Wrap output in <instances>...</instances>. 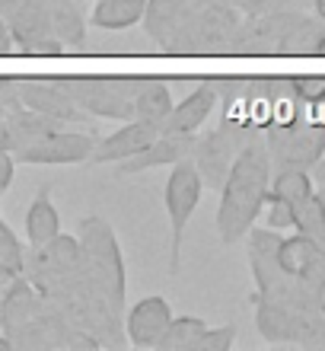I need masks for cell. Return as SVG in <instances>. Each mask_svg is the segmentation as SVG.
Returning <instances> with one entry per match:
<instances>
[{
	"label": "cell",
	"instance_id": "obj_27",
	"mask_svg": "<svg viewBox=\"0 0 325 351\" xmlns=\"http://www.w3.org/2000/svg\"><path fill=\"white\" fill-rule=\"evenodd\" d=\"M230 3L239 10V16H268L284 10L290 0H230Z\"/></svg>",
	"mask_w": 325,
	"mask_h": 351
},
{
	"label": "cell",
	"instance_id": "obj_32",
	"mask_svg": "<svg viewBox=\"0 0 325 351\" xmlns=\"http://www.w3.org/2000/svg\"><path fill=\"white\" fill-rule=\"evenodd\" d=\"M19 0H0V16H10V10L16 7Z\"/></svg>",
	"mask_w": 325,
	"mask_h": 351
},
{
	"label": "cell",
	"instance_id": "obj_7",
	"mask_svg": "<svg viewBox=\"0 0 325 351\" xmlns=\"http://www.w3.org/2000/svg\"><path fill=\"white\" fill-rule=\"evenodd\" d=\"M93 134H83V131H67V128H51L38 138L26 141L13 147V160L16 163H32V167H70V163H83L90 160L96 147Z\"/></svg>",
	"mask_w": 325,
	"mask_h": 351
},
{
	"label": "cell",
	"instance_id": "obj_31",
	"mask_svg": "<svg viewBox=\"0 0 325 351\" xmlns=\"http://www.w3.org/2000/svg\"><path fill=\"white\" fill-rule=\"evenodd\" d=\"M313 300H316V310L325 316V278H322V281H319V287H316V297H313Z\"/></svg>",
	"mask_w": 325,
	"mask_h": 351
},
{
	"label": "cell",
	"instance_id": "obj_4",
	"mask_svg": "<svg viewBox=\"0 0 325 351\" xmlns=\"http://www.w3.org/2000/svg\"><path fill=\"white\" fill-rule=\"evenodd\" d=\"M201 192H205V182H201L192 157L169 167L163 202H166V214H169V275L172 278L179 275V265H182V240H185L192 214L201 204Z\"/></svg>",
	"mask_w": 325,
	"mask_h": 351
},
{
	"label": "cell",
	"instance_id": "obj_9",
	"mask_svg": "<svg viewBox=\"0 0 325 351\" xmlns=\"http://www.w3.org/2000/svg\"><path fill=\"white\" fill-rule=\"evenodd\" d=\"M13 93L23 106L36 112H45L57 121H77L83 119L80 106L74 102V93L67 86V77H51V80H10Z\"/></svg>",
	"mask_w": 325,
	"mask_h": 351
},
{
	"label": "cell",
	"instance_id": "obj_21",
	"mask_svg": "<svg viewBox=\"0 0 325 351\" xmlns=\"http://www.w3.org/2000/svg\"><path fill=\"white\" fill-rule=\"evenodd\" d=\"M144 7H147V0H96L90 19L96 29L121 32V29L138 26L144 19Z\"/></svg>",
	"mask_w": 325,
	"mask_h": 351
},
{
	"label": "cell",
	"instance_id": "obj_33",
	"mask_svg": "<svg viewBox=\"0 0 325 351\" xmlns=\"http://www.w3.org/2000/svg\"><path fill=\"white\" fill-rule=\"evenodd\" d=\"M13 345H10V339H7V332H0V351H10Z\"/></svg>",
	"mask_w": 325,
	"mask_h": 351
},
{
	"label": "cell",
	"instance_id": "obj_23",
	"mask_svg": "<svg viewBox=\"0 0 325 351\" xmlns=\"http://www.w3.org/2000/svg\"><path fill=\"white\" fill-rule=\"evenodd\" d=\"M233 342H236V326H207L195 339L192 351H230Z\"/></svg>",
	"mask_w": 325,
	"mask_h": 351
},
{
	"label": "cell",
	"instance_id": "obj_30",
	"mask_svg": "<svg viewBox=\"0 0 325 351\" xmlns=\"http://www.w3.org/2000/svg\"><path fill=\"white\" fill-rule=\"evenodd\" d=\"M13 51V36H10L7 16H0V55H10Z\"/></svg>",
	"mask_w": 325,
	"mask_h": 351
},
{
	"label": "cell",
	"instance_id": "obj_11",
	"mask_svg": "<svg viewBox=\"0 0 325 351\" xmlns=\"http://www.w3.org/2000/svg\"><path fill=\"white\" fill-rule=\"evenodd\" d=\"M217 99L220 96H217L214 80H198V84H192V90L182 99L172 102L169 115L159 121V131L163 134H198L201 125L211 119Z\"/></svg>",
	"mask_w": 325,
	"mask_h": 351
},
{
	"label": "cell",
	"instance_id": "obj_1",
	"mask_svg": "<svg viewBox=\"0 0 325 351\" xmlns=\"http://www.w3.org/2000/svg\"><path fill=\"white\" fill-rule=\"evenodd\" d=\"M271 185V154L261 141H246L223 179L217 204V233L223 243H239L265 208Z\"/></svg>",
	"mask_w": 325,
	"mask_h": 351
},
{
	"label": "cell",
	"instance_id": "obj_13",
	"mask_svg": "<svg viewBox=\"0 0 325 351\" xmlns=\"http://www.w3.org/2000/svg\"><path fill=\"white\" fill-rule=\"evenodd\" d=\"M172 310H169L166 297H144L128 310L125 316V332L134 348H157L163 332H166Z\"/></svg>",
	"mask_w": 325,
	"mask_h": 351
},
{
	"label": "cell",
	"instance_id": "obj_38",
	"mask_svg": "<svg viewBox=\"0 0 325 351\" xmlns=\"http://www.w3.org/2000/svg\"><path fill=\"white\" fill-rule=\"evenodd\" d=\"M322 221H325V202H322Z\"/></svg>",
	"mask_w": 325,
	"mask_h": 351
},
{
	"label": "cell",
	"instance_id": "obj_26",
	"mask_svg": "<svg viewBox=\"0 0 325 351\" xmlns=\"http://www.w3.org/2000/svg\"><path fill=\"white\" fill-rule=\"evenodd\" d=\"M290 93L303 102H325V77H294L287 80Z\"/></svg>",
	"mask_w": 325,
	"mask_h": 351
},
{
	"label": "cell",
	"instance_id": "obj_12",
	"mask_svg": "<svg viewBox=\"0 0 325 351\" xmlns=\"http://www.w3.org/2000/svg\"><path fill=\"white\" fill-rule=\"evenodd\" d=\"M195 150V134H163L159 131L157 138L150 141L144 150H138L134 157L115 163L121 176H134V173H150V169L159 167H172L179 160H188Z\"/></svg>",
	"mask_w": 325,
	"mask_h": 351
},
{
	"label": "cell",
	"instance_id": "obj_24",
	"mask_svg": "<svg viewBox=\"0 0 325 351\" xmlns=\"http://www.w3.org/2000/svg\"><path fill=\"white\" fill-rule=\"evenodd\" d=\"M0 262H3V265H10V268H16V271H23V268H26V250H23L19 237L10 230L3 221H0Z\"/></svg>",
	"mask_w": 325,
	"mask_h": 351
},
{
	"label": "cell",
	"instance_id": "obj_15",
	"mask_svg": "<svg viewBox=\"0 0 325 351\" xmlns=\"http://www.w3.org/2000/svg\"><path fill=\"white\" fill-rule=\"evenodd\" d=\"M10 36H13V51L26 55L29 48L51 36V19H48L45 0H19L7 16Z\"/></svg>",
	"mask_w": 325,
	"mask_h": 351
},
{
	"label": "cell",
	"instance_id": "obj_40",
	"mask_svg": "<svg viewBox=\"0 0 325 351\" xmlns=\"http://www.w3.org/2000/svg\"><path fill=\"white\" fill-rule=\"evenodd\" d=\"M93 3H96V0H93Z\"/></svg>",
	"mask_w": 325,
	"mask_h": 351
},
{
	"label": "cell",
	"instance_id": "obj_2",
	"mask_svg": "<svg viewBox=\"0 0 325 351\" xmlns=\"http://www.w3.org/2000/svg\"><path fill=\"white\" fill-rule=\"evenodd\" d=\"M77 243L83 252L86 278L99 287V294L112 304V310L121 313L125 310V259H121L115 230L103 217H86V221H80Z\"/></svg>",
	"mask_w": 325,
	"mask_h": 351
},
{
	"label": "cell",
	"instance_id": "obj_36",
	"mask_svg": "<svg viewBox=\"0 0 325 351\" xmlns=\"http://www.w3.org/2000/svg\"><path fill=\"white\" fill-rule=\"evenodd\" d=\"M0 332H3V304H0Z\"/></svg>",
	"mask_w": 325,
	"mask_h": 351
},
{
	"label": "cell",
	"instance_id": "obj_28",
	"mask_svg": "<svg viewBox=\"0 0 325 351\" xmlns=\"http://www.w3.org/2000/svg\"><path fill=\"white\" fill-rule=\"evenodd\" d=\"M13 173H16V160H13V154H10L7 147H0V195L10 189Z\"/></svg>",
	"mask_w": 325,
	"mask_h": 351
},
{
	"label": "cell",
	"instance_id": "obj_25",
	"mask_svg": "<svg viewBox=\"0 0 325 351\" xmlns=\"http://www.w3.org/2000/svg\"><path fill=\"white\" fill-rule=\"evenodd\" d=\"M265 223H268L271 230H284V227H294V211H290L287 202H281V198H274V195L268 192V198H265Z\"/></svg>",
	"mask_w": 325,
	"mask_h": 351
},
{
	"label": "cell",
	"instance_id": "obj_19",
	"mask_svg": "<svg viewBox=\"0 0 325 351\" xmlns=\"http://www.w3.org/2000/svg\"><path fill=\"white\" fill-rule=\"evenodd\" d=\"M45 7L51 19V36L61 38L70 51H77L86 38V16L80 10V0H45Z\"/></svg>",
	"mask_w": 325,
	"mask_h": 351
},
{
	"label": "cell",
	"instance_id": "obj_8",
	"mask_svg": "<svg viewBox=\"0 0 325 351\" xmlns=\"http://www.w3.org/2000/svg\"><path fill=\"white\" fill-rule=\"evenodd\" d=\"M322 150H325V128L284 121L278 128H271L268 134V154L274 160H281V167L307 169L316 163Z\"/></svg>",
	"mask_w": 325,
	"mask_h": 351
},
{
	"label": "cell",
	"instance_id": "obj_22",
	"mask_svg": "<svg viewBox=\"0 0 325 351\" xmlns=\"http://www.w3.org/2000/svg\"><path fill=\"white\" fill-rule=\"evenodd\" d=\"M205 329H207V323L198 319V316H172L157 348L159 351H192L195 339L205 332Z\"/></svg>",
	"mask_w": 325,
	"mask_h": 351
},
{
	"label": "cell",
	"instance_id": "obj_29",
	"mask_svg": "<svg viewBox=\"0 0 325 351\" xmlns=\"http://www.w3.org/2000/svg\"><path fill=\"white\" fill-rule=\"evenodd\" d=\"M19 275H23V271H16V268H10V265H3V262H0V297L13 287V281H16Z\"/></svg>",
	"mask_w": 325,
	"mask_h": 351
},
{
	"label": "cell",
	"instance_id": "obj_14",
	"mask_svg": "<svg viewBox=\"0 0 325 351\" xmlns=\"http://www.w3.org/2000/svg\"><path fill=\"white\" fill-rule=\"evenodd\" d=\"M157 134H159L157 125L140 121V119H131V121H125L118 131H112L109 138L96 141V147H93V154H90V160H93V163H121V160L134 157L138 150L147 147Z\"/></svg>",
	"mask_w": 325,
	"mask_h": 351
},
{
	"label": "cell",
	"instance_id": "obj_34",
	"mask_svg": "<svg viewBox=\"0 0 325 351\" xmlns=\"http://www.w3.org/2000/svg\"><path fill=\"white\" fill-rule=\"evenodd\" d=\"M316 13H319V19L325 23V0H316Z\"/></svg>",
	"mask_w": 325,
	"mask_h": 351
},
{
	"label": "cell",
	"instance_id": "obj_39",
	"mask_svg": "<svg viewBox=\"0 0 325 351\" xmlns=\"http://www.w3.org/2000/svg\"><path fill=\"white\" fill-rule=\"evenodd\" d=\"M290 3H297V0H290Z\"/></svg>",
	"mask_w": 325,
	"mask_h": 351
},
{
	"label": "cell",
	"instance_id": "obj_37",
	"mask_svg": "<svg viewBox=\"0 0 325 351\" xmlns=\"http://www.w3.org/2000/svg\"><path fill=\"white\" fill-rule=\"evenodd\" d=\"M3 86H7V77H0V90H3Z\"/></svg>",
	"mask_w": 325,
	"mask_h": 351
},
{
	"label": "cell",
	"instance_id": "obj_6",
	"mask_svg": "<svg viewBox=\"0 0 325 351\" xmlns=\"http://www.w3.org/2000/svg\"><path fill=\"white\" fill-rule=\"evenodd\" d=\"M246 134H242L239 121L223 115V125L217 131H207V134H195V150H192V163H195L198 176L207 189H220L226 173H230L233 160L246 144Z\"/></svg>",
	"mask_w": 325,
	"mask_h": 351
},
{
	"label": "cell",
	"instance_id": "obj_10",
	"mask_svg": "<svg viewBox=\"0 0 325 351\" xmlns=\"http://www.w3.org/2000/svg\"><path fill=\"white\" fill-rule=\"evenodd\" d=\"M281 271L294 281L313 291L316 294L319 281L325 278V250L316 240H309L303 233H294V237H281L278 252H274Z\"/></svg>",
	"mask_w": 325,
	"mask_h": 351
},
{
	"label": "cell",
	"instance_id": "obj_5",
	"mask_svg": "<svg viewBox=\"0 0 325 351\" xmlns=\"http://www.w3.org/2000/svg\"><path fill=\"white\" fill-rule=\"evenodd\" d=\"M74 102L83 115L131 121L134 119V90L138 77H67Z\"/></svg>",
	"mask_w": 325,
	"mask_h": 351
},
{
	"label": "cell",
	"instance_id": "obj_35",
	"mask_svg": "<svg viewBox=\"0 0 325 351\" xmlns=\"http://www.w3.org/2000/svg\"><path fill=\"white\" fill-rule=\"evenodd\" d=\"M316 179H319V185L325 189V167H319V169H316Z\"/></svg>",
	"mask_w": 325,
	"mask_h": 351
},
{
	"label": "cell",
	"instance_id": "obj_16",
	"mask_svg": "<svg viewBox=\"0 0 325 351\" xmlns=\"http://www.w3.org/2000/svg\"><path fill=\"white\" fill-rule=\"evenodd\" d=\"M198 10V0H147L144 7V32L150 42H157L159 48L166 45V38L185 23Z\"/></svg>",
	"mask_w": 325,
	"mask_h": 351
},
{
	"label": "cell",
	"instance_id": "obj_3",
	"mask_svg": "<svg viewBox=\"0 0 325 351\" xmlns=\"http://www.w3.org/2000/svg\"><path fill=\"white\" fill-rule=\"evenodd\" d=\"M239 10L230 0H214L198 7L182 26L166 38V45L159 51L169 55H211V51H226L230 38L239 26Z\"/></svg>",
	"mask_w": 325,
	"mask_h": 351
},
{
	"label": "cell",
	"instance_id": "obj_17",
	"mask_svg": "<svg viewBox=\"0 0 325 351\" xmlns=\"http://www.w3.org/2000/svg\"><path fill=\"white\" fill-rule=\"evenodd\" d=\"M0 304H3V332H10V329H19V326L32 323L45 310V297L38 294L36 285L26 275H19L13 281V287L0 297Z\"/></svg>",
	"mask_w": 325,
	"mask_h": 351
},
{
	"label": "cell",
	"instance_id": "obj_18",
	"mask_svg": "<svg viewBox=\"0 0 325 351\" xmlns=\"http://www.w3.org/2000/svg\"><path fill=\"white\" fill-rule=\"evenodd\" d=\"M61 233V214H57L55 202H51V189L42 185L38 195L32 198L26 211V243L29 250H42Z\"/></svg>",
	"mask_w": 325,
	"mask_h": 351
},
{
	"label": "cell",
	"instance_id": "obj_20",
	"mask_svg": "<svg viewBox=\"0 0 325 351\" xmlns=\"http://www.w3.org/2000/svg\"><path fill=\"white\" fill-rule=\"evenodd\" d=\"M172 109V90L166 80L159 77H138V90H134V119L157 125Z\"/></svg>",
	"mask_w": 325,
	"mask_h": 351
}]
</instances>
